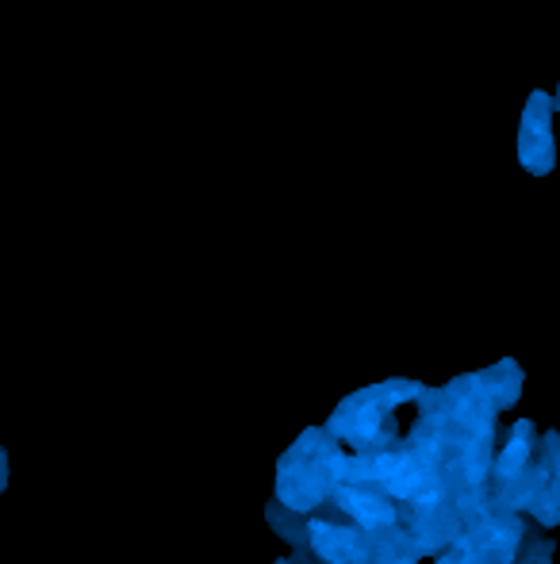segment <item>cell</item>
I'll list each match as a JSON object with an SVG mask.
<instances>
[{
    "instance_id": "cell-1",
    "label": "cell",
    "mask_w": 560,
    "mask_h": 564,
    "mask_svg": "<svg viewBox=\"0 0 560 564\" xmlns=\"http://www.w3.org/2000/svg\"><path fill=\"white\" fill-rule=\"evenodd\" d=\"M549 116H553V100L546 93H534L523 112V127H518V158L538 177L553 170L557 162V139H553V127H549Z\"/></svg>"
},
{
    "instance_id": "cell-2",
    "label": "cell",
    "mask_w": 560,
    "mask_h": 564,
    "mask_svg": "<svg viewBox=\"0 0 560 564\" xmlns=\"http://www.w3.org/2000/svg\"><path fill=\"white\" fill-rule=\"evenodd\" d=\"M311 545H315V553H319L322 561H330V564H361V561H365V542H361L358 530L315 522V527H311Z\"/></svg>"
},
{
    "instance_id": "cell-3",
    "label": "cell",
    "mask_w": 560,
    "mask_h": 564,
    "mask_svg": "<svg viewBox=\"0 0 560 564\" xmlns=\"http://www.w3.org/2000/svg\"><path fill=\"white\" fill-rule=\"evenodd\" d=\"M338 499H342V507L353 514V519L361 522V527H392L396 522V507L388 503V499L373 496V491H361V488H338Z\"/></svg>"
},
{
    "instance_id": "cell-4",
    "label": "cell",
    "mask_w": 560,
    "mask_h": 564,
    "mask_svg": "<svg viewBox=\"0 0 560 564\" xmlns=\"http://www.w3.org/2000/svg\"><path fill=\"white\" fill-rule=\"evenodd\" d=\"M526 453H530V449H526V442H523V438H515V442H510V449L499 457V476H507V480H510V476H518V473H523V465H526Z\"/></svg>"
},
{
    "instance_id": "cell-5",
    "label": "cell",
    "mask_w": 560,
    "mask_h": 564,
    "mask_svg": "<svg viewBox=\"0 0 560 564\" xmlns=\"http://www.w3.org/2000/svg\"><path fill=\"white\" fill-rule=\"evenodd\" d=\"M392 564H411V561H392Z\"/></svg>"
},
{
    "instance_id": "cell-6",
    "label": "cell",
    "mask_w": 560,
    "mask_h": 564,
    "mask_svg": "<svg viewBox=\"0 0 560 564\" xmlns=\"http://www.w3.org/2000/svg\"><path fill=\"white\" fill-rule=\"evenodd\" d=\"M557 108H560V89H557Z\"/></svg>"
}]
</instances>
